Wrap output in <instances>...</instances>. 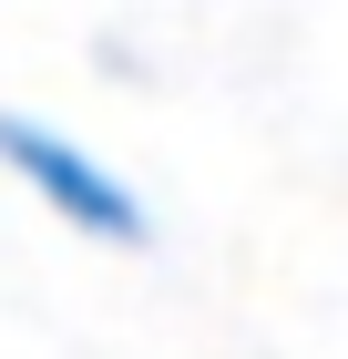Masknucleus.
I'll list each match as a JSON object with an SVG mask.
<instances>
[{"label":"nucleus","mask_w":348,"mask_h":359,"mask_svg":"<svg viewBox=\"0 0 348 359\" xmlns=\"http://www.w3.org/2000/svg\"><path fill=\"white\" fill-rule=\"evenodd\" d=\"M0 165L21 175L41 205H52L62 226H82V236H103V247H154V216H144V195L123 185L113 165H92L72 134H52V123H31V113H0Z\"/></svg>","instance_id":"obj_1"}]
</instances>
